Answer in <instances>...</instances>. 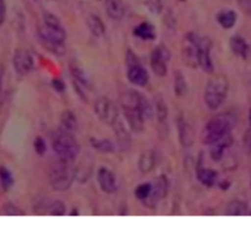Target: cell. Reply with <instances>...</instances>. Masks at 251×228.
<instances>
[{
  "label": "cell",
  "mask_w": 251,
  "mask_h": 228,
  "mask_svg": "<svg viewBox=\"0 0 251 228\" xmlns=\"http://www.w3.org/2000/svg\"><path fill=\"white\" fill-rule=\"evenodd\" d=\"M234 117L229 113H222L213 117L207 122L201 134V141L204 145H209L217 143L223 139L224 136L231 133L234 126Z\"/></svg>",
  "instance_id": "1"
},
{
  "label": "cell",
  "mask_w": 251,
  "mask_h": 228,
  "mask_svg": "<svg viewBox=\"0 0 251 228\" xmlns=\"http://www.w3.org/2000/svg\"><path fill=\"white\" fill-rule=\"evenodd\" d=\"M67 33L63 28L60 27H52L48 25H41L37 28V38L40 41L41 45L48 52L53 53L54 55L62 57L66 54V42Z\"/></svg>",
  "instance_id": "2"
},
{
  "label": "cell",
  "mask_w": 251,
  "mask_h": 228,
  "mask_svg": "<svg viewBox=\"0 0 251 228\" xmlns=\"http://www.w3.org/2000/svg\"><path fill=\"white\" fill-rule=\"evenodd\" d=\"M52 147L57 157L64 162L73 163L80 152V146L71 131L59 129L52 138Z\"/></svg>",
  "instance_id": "3"
},
{
  "label": "cell",
  "mask_w": 251,
  "mask_h": 228,
  "mask_svg": "<svg viewBox=\"0 0 251 228\" xmlns=\"http://www.w3.org/2000/svg\"><path fill=\"white\" fill-rule=\"evenodd\" d=\"M229 91V83L226 76H212L204 88V103L211 110H216L226 100Z\"/></svg>",
  "instance_id": "4"
},
{
  "label": "cell",
  "mask_w": 251,
  "mask_h": 228,
  "mask_svg": "<svg viewBox=\"0 0 251 228\" xmlns=\"http://www.w3.org/2000/svg\"><path fill=\"white\" fill-rule=\"evenodd\" d=\"M76 178V170L72 166L71 162H64L60 161L50 169V186L55 191H66L73 184L74 179Z\"/></svg>",
  "instance_id": "5"
},
{
  "label": "cell",
  "mask_w": 251,
  "mask_h": 228,
  "mask_svg": "<svg viewBox=\"0 0 251 228\" xmlns=\"http://www.w3.org/2000/svg\"><path fill=\"white\" fill-rule=\"evenodd\" d=\"M200 37L195 32H188L181 41V58L191 69L199 68Z\"/></svg>",
  "instance_id": "6"
},
{
  "label": "cell",
  "mask_w": 251,
  "mask_h": 228,
  "mask_svg": "<svg viewBox=\"0 0 251 228\" xmlns=\"http://www.w3.org/2000/svg\"><path fill=\"white\" fill-rule=\"evenodd\" d=\"M94 112L96 117L106 125L113 126L118 122V108L110 98L99 97L94 103Z\"/></svg>",
  "instance_id": "7"
},
{
  "label": "cell",
  "mask_w": 251,
  "mask_h": 228,
  "mask_svg": "<svg viewBox=\"0 0 251 228\" xmlns=\"http://www.w3.org/2000/svg\"><path fill=\"white\" fill-rule=\"evenodd\" d=\"M171 53L169 48L165 45H158L155 49L151 52V66L153 73L158 78H164L168 73V62L170 61Z\"/></svg>",
  "instance_id": "8"
},
{
  "label": "cell",
  "mask_w": 251,
  "mask_h": 228,
  "mask_svg": "<svg viewBox=\"0 0 251 228\" xmlns=\"http://www.w3.org/2000/svg\"><path fill=\"white\" fill-rule=\"evenodd\" d=\"M13 65L16 73L21 76H25L32 71L35 63H33V58L31 53L27 49L24 48H19L15 50L13 57Z\"/></svg>",
  "instance_id": "9"
},
{
  "label": "cell",
  "mask_w": 251,
  "mask_h": 228,
  "mask_svg": "<svg viewBox=\"0 0 251 228\" xmlns=\"http://www.w3.org/2000/svg\"><path fill=\"white\" fill-rule=\"evenodd\" d=\"M212 40L208 36L200 37V49H199V66L206 73L212 74L214 70L213 62L211 58V50H212Z\"/></svg>",
  "instance_id": "10"
},
{
  "label": "cell",
  "mask_w": 251,
  "mask_h": 228,
  "mask_svg": "<svg viewBox=\"0 0 251 228\" xmlns=\"http://www.w3.org/2000/svg\"><path fill=\"white\" fill-rule=\"evenodd\" d=\"M123 116L127 121L129 129L134 133H141L144 129V117L142 116L141 110L136 104H123L122 105Z\"/></svg>",
  "instance_id": "11"
},
{
  "label": "cell",
  "mask_w": 251,
  "mask_h": 228,
  "mask_svg": "<svg viewBox=\"0 0 251 228\" xmlns=\"http://www.w3.org/2000/svg\"><path fill=\"white\" fill-rule=\"evenodd\" d=\"M169 191V179L165 176H159L156 178L155 184L153 186V190H151V196L147 199L144 203L147 206L154 208L160 200H163Z\"/></svg>",
  "instance_id": "12"
},
{
  "label": "cell",
  "mask_w": 251,
  "mask_h": 228,
  "mask_svg": "<svg viewBox=\"0 0 251 228\" xmlns=\"http://www.w3.org/2000/svg\"><path fill=\"white\" fill-rule=\"evenodd\" d=\"M98 183L101 190L106 194H113L117 190L115 174L106 167H101L98 170Z\"/></svg>",
  "instance_id": "13"
},
{
  "label": "cell",
  "mask_w": 251,
  "mask_h": 228,
  "mask_svg": "<svg viewBox=\"0 0 251 228\" xmlns=\"http://www.w3.org/2000/svg\"><path fill=\"white\" fill-rule=\"evenodd\" d=\"M176 125H177V131H178V140H180V144L183 146V147H190L192 146L195 141V133L194 129L182 117L177 119L176 122Z\"/></svg>",
  "instance_id": "14"
},
{
  "label": "cell",
  "mask_w": 251,
  "mask_h": 228,
  "mask_svg": "<svg viewBox=\"0 0 251 228\" xmlns=\"http://www.w3.org/2000/svg\"><path fill=\"white\" fill-rule=\"evenodd\" d=\"M156 166H158V152L154 150L144 151L138 160L139 170L143 174H148Z\"/></svg>",
  "instance_id": "15"
},
{
  "label": "cell",
  "mask_w": 251,
  "mask_h": 228,
  "mask_svg": "<svg viewBox=\"0 0 251 228\" xmlns=\"http://www.w3.org/2000/svg\"><path fill=\"white\" fill-rule=\"evenodd\" d=\"M229 45H230V49L236 57L243 59H248L251 55V48L249 45V43L244 40L241 36H233L229 41Z\"/></svg>",
  "instance_id": "16"
},
{
  "label": "cell",
  "mask_w": 251,
  "mask_h": 228,
  "mask_svg": "<svg viewBox=\"0 0 251 228\" xmlns=\"http://www.w3.org/2000/svg\"><path fill=\"white\" fill-rule=\"evenodd\" d=\"M127 78L129 83L136 86H146L149 83L148 71L141 64L127 68Z\"/></svg>",
  "instance_id": "17"
},
{
  "label": "cell",
  "mask_w": 251,
  "mask_h": 228,
  "mask_svg": "<svg viewBox=\"0 0 251 228\" xmlns=\"http://www.w3.org/2000/svg\"><path fill=\"white\" fill-rule=\"evenodd\" d=\"M231 144H233L231 134H228V135H226L223 139L217 141V143L212 144L211 150H209V155H211L212 160L216 161V162L221 161L222 158H223L226 150L231 145Z\"/></svg>",
  "instance_id": "18"
},
{
  "label": "cell",
  "mask_w": 251,
  "mask_h": 228,
  "mask_svg": "<svg viewBox=\"0 0 251 228\" xmlns=\"http://www.w3.org/2000/svg\"><path fill=\"white\" fill-rule=\"evenodd\" d=\"M154 108H155L156 121H158L160 129L166 128V125H168L169 109L168 104H166V102L164 101V98L161 96H156L154 98Z\"/></svg>",
  "instance_id": "19"
},
{
  "label": "cell",
  "mask_w": 251,
  "mask_h": 228,
  "mask_svg": "<svg viewBox=\"0 0 251 228\" xmlns=\"http://www.w3.org/2000/svg\"><path fill=\"white\" fill-rule=\"evenodd\" d=\"M105 10L108 18L112 19V20H121L126 14V9L122 0H106Z\"/></svg>",
  "instance_id": "20"
},
{
  "label": "cell",
  "mask_w": 251,
  "mask_h": 228,
  "mask_svg": "<svg viewBox=\"0 0 251 228\" xmlns=\"http://www.w3.org/2000/svg\"><path fill=\"white\" fill-rule=\"evenodd\" d=\"M86 25H88V28L91 32V35L95 36L96 38H101L105 36L106 33L105 23H103V21L101 20L100 16L94 15V14L89 15L88 19H86Z\"/></svg>",
  "instance_id": "21"
},
{
  "label": "cell",
  "mask_w": 251,
  "mask_h": 228,
  "mask_svg": "<svg viewBox=\"0 0 251 228\" xmlns=\"http://www.w3.org/2000/svg\"><path fill=\"white\" fill-rule=\"evenodd\" d=\"M133 33L136 37L141 38L143 41H154L156 37L155 28L151 23L142 22L138 26H136L133 30Z\"/></svg>",
  "instance_id": "22"
},
{
  "label": "cell",
  "mask_w": 251,
  "mask_h": 228,
  "mask_svg": "<svg viewBox=\"0 0 251 228\" xmlns=\"http://www.w3.org/2000/svg\"><path fill=\"white\" fill-rule=\"evenodd\" d=\"M217 172L216 170L211 169V168L202 167L201 165H199L197 167V178L201 182L203 186L206 187H212L216 184L217 182Z\"/></svg>",
  "instance_id": "23"
},
{
  "label": "cell",
  "mask_w": 251,
  "mask_h": 228,
  "mask_svg": "<svg viewBox=\"0 0 251 228\" xmlns=\"http://www.w3.org/2000/svg\"><path fill=\"white\" fill-rule=\"evenodd\" d=\"M60 124H62V129L73 133L78 128V119L72 110H64L60 114Z\"/></svg>",
  "instance_id": "24"
},
{
  "label": "cell",
  "mask_w": 251,
  "mask_h": 228,
  "mask_svg": "<svg viewBox=\"0 0 251 228\" xmlns=\"http://www.w3.org/2000/svg\"><path fill=\"white\" fill-rule=\"evenodd\" d=\"M217 21L226 30L234 27L236 23V14L233 10H222L217 15Z\"/></svg>",
  "instance_id": "25"
},
{
  "label": "cell",
  "mask_w": 251,
  "mask_h": 228,
  "mask_svg": "<svg viewBox=\"0 0 251 228\" xmlns=\"http://www.w3.org/2000/svg\"><path fill=\"white\" fill-rule=\"evenodd\" d=\"M174 92L177 97H183L187 92V83L180 70L174 71Z\"/></svg>",
  "instance_id": "26"
},
{
  "label": "cell",
  "mask_w": 251,
  "mask_h": 228,
  "mask_svg": "<svg viewBox=\"0 0 251 228\" xmlns=\"http://www.w3.org/2000/svg\"><path fill=\"white\" fill-rule=\"evenodd\" d=\"M226 213L229 216H244L248 215V206L241 200H233L228 204Z\"/></svg>",
  "instance_id": "27"
},
{
  "label": "cell",
  "mask_w": 251,
  "mask_h": 228,
  "mask_svg": "<svg viewBox=\"0 0 251 228\" xmlns=\"http://www.w3.org/2000/svg\"><path fill=\"white\" fill-rule=\"evenodd\" d=\"M90 144L96 151L101 153H111L115 151V145L112 141L107 140V139H98V138H91Z\"/></svg>",
  "instance_id": "28"
},
{
  "label": "cell",
  "mask_w": 251,
  "mask_h": 228,
  "mask_svg": "<svg viewBox=\"0 0 251 228\" xmlns=\"http://www.w3.org/2000/svg\"><path fill=\"white\" fill-rule=\"evenodd\" d=\"M113 126H115L116 136H117V141L121 147H128L129 143H131V136H129L128 131L125 128V125L118 121Z\"/></svg>",
  "instance_id": "29"
},
{
  "label": "cell",
  "mask_w": 251,
  "mask_h": 228,
  "mask_svg": "<svg viewBox=\"0 0 251 228\" xmlns=\"http://www.w3.org/2000/svg\"><path fill=\"white\" fill-rule=\"evenodd\" d=\"M0 184L4 190H9L14 186V178L10 170L4 166H0Z\"/></svg>",
  "instance_id": "30"
},
{
  "label": "cell",
  "mask_w": 251,
  "mask_h": 228,
  "mask_svg": "<svg viewBox=\"0 0 251 228\" xmlns=\"http://www.w3.org/2000/svg\"><path fill=\"white\" fill-rule=\"evenodd\" d=\"M138 109L141 110L142 116L144 117V119H151L153 116V107L149 103V101L147 100V97L142 93H139V100H138Z\"/></svg>",
  "instance_id": "31"
},
{
  "label": "cell",
  "mask_w": 251,
  "mask_h": 228,
  "mask_svg": "<svg viewBox=\"0 0 251 228\" xmlns=\"http://www.w3.org/2000/svg\"><path fill=\"white\" fill-rule=\"evenodd\" d=\"M66 212H67V207L63 201L54 200V201H50V203L48 204V208H47L48 215L63 216V215H66Z\"/></svg>",
  "instance_id": "32"
},
{
  "label": "cell",
  "mask_w": 251,
  "mask_h": 228,
  "mask_svg": "<svg viewBox=\"0 0 251 228\" xmlns=\"http://www.w3.org/2000/svg\"><path fill=\"white\" fill-rule=\"evenodd\" d=\"M151 190H153V186L151 183H142L134 190V195L137 199H139L141 201H146L147 199L151 196Z\"/></svg>",
  "instance_id": "33"
},
{
  "label": "cell",
  "mask_w": 251,
  "mask_h": 228,
  "mask_svg": "<svg viewBox=\"0 0 251 228\" xmlns=\"http://www.w3.org/2000/svg\"><path fill=\"white\" fill-rule=\"evenodd\" d=\"M3 215H6V216H23L25 215V212H24L21 208H19L18 206H15L14 204H6L5 206L3 207Z\"/></svg>",
  "instance_id": "34"
},
{
  "label": "cell",
  "mask_w": 251,
  "mask_h": 228,
  "mask_svg": "<svg viewBox=\"0 0 251 228\" xmlns=\"http://www.w3.org/2000/svg\"><path fill=\"white\" fill-rule=\"evenodd\" d=\"M126 64H127V68L133 65H139L141 62L138 59V55L133 52V50L128 49L127 53H126Z\"/></svg>",
  "instance_id": "35"
},
{
  "label": "cell",
  "mask_w": 251,
  "mask_h": 228,
  "mask_svg": "<svg viewBox=\"0 0 251 228\" xmlns=\"http://www.w3.org/2000/svg\"><path fill=\"white\" fill-rule=\"evenodd\" d=\"M33 147H35V151L40 156L45 155L46 150H47V145H46V141L43 140L41 136H38V138L35 139V143H33Z\"/></svg>",
  "instance_id": "36"
},
{
  "label": "cell",
  "mask_w": 251,
  "mask_h": 228,
  "mask_svg": "<svg viewBox=\"0 0 251 228\" xmlns=\"http://www.w3.org/2000/svg\"><path fill=\"white\" fill-rule=\"evenodd\" d=\"M244 150L249 156H251V130L246 131L245 136H244Z\"/></svg>",
  "instance_id": "37"
},
{
  "label": "cell",
  "mask_w": 251,
  "mask_h": 228,
  "mask_svg": "<svg viewBox=\"0 0 251 228\" xmlns=\"http://www.w3.org/2000/svg\"><path fill=\"white\" fill-rule=\"evenodd\" d=\"M238 3L244 13L251 15V0H238Z\"/></svg>",
  "instance_id": "38"
},
{
  "label": "cell",
  "mask_w": 251,
  "mask_h": 228,
  "mask_svg": "<svg viewBox=\"0 0 251 228\" xmlns=\"http://www.w3.org/2000/svg\"><path fill=\"white\" fill-rule=\"evenodd\" d=\"M52 87L59 93L66 90V85H64V83H63L60 79H53V80H52Z\"/></svg>",
  "instance_id": "39"
},
{
  "label": "cell",
  "mask_w": 251,
  "mask_h": 228,
  "mask_svg": "<svg viewBox=\"0 0 251 228\" xmlns=\"http://www.w3.org/2000/svg\"><path fill=\"white\" fill-rule=\"evenodd\" d=\"M6 16V4L5 0H0V27L3 26Z\"/></svg>",
  "instance_id": "40"
},
{
  "label": "cell",
  "mask_w": 251,
  "mask_h": 228,
  "mask_svg": "<svg viewBox=\"0 0 251 228\" xmlns=\"http://www.w3.org/2000/svg\"><path fill=\"white\" fill-rule=\"evenodd\" d=\"M1 87H3V80H1V74H0V92H1Z\"/></svg>",
  "instance_id": "41"
},
{
  "label": "cell",
  "mask_w": 251,
  "mask_h": 228,
  "mask_svg": "<svg viewBox=\"0 0 251 228\" xmlns=\"http://www.w3.org/2000/svg\"><path fill=\"white\" fill-rule=\"evenodd\" d=\"M250 123H251V110H250Z\"/></svg>",
  "instance_id": "42"
},
{
  "label": "cell",
  "mask_w": 251,
  "mask_h": 228,
  "mask_svg": "<svg viewBox=\"0 0 251 228\" xmlns=\"http://www.w3.org/2000/svg\"><path fill=\"white\" fill-rule=\"evenodd\" d=\"M180 1H185V0H180Z\"/></svg>",
  "instance_id": "43"
}]
</instances>
